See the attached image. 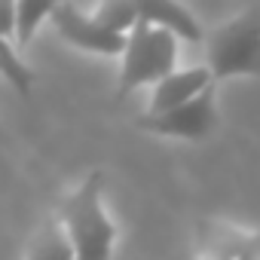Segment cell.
<instances>
[{"mask_svg":"<svg viewBox=\"0 0 260 260\" xmlns=\"http://www.w3.org/2000/svg\"><path fill=\"white\" fill-rule=\"evenodd\" d=\"M58 223L77 260H110L116 245V223L104 208V172H89L61 202Z\"/></svg>","mask_w":260,"mask_h":260,"instance_id":"6da1fadb","label":"cell"},{"mask_svg":"<svg viewBox=\"0 0 260 260\" xmlns=\"http://www.w3.org/2000/svg\"><path fill=\"white\" fill-rule=\"evenodd\" d=\"M205 68L214 83L260 77V7H248L205 37Z\"/></svg>","mask_w":260,"mask_h":260,"instance_id":"7a4b0ae2","label":"cell"},{"mask_svg":"<svg viewBox=\"0 0 260 260\" xmlns=\"http://www.w3.org/2000/svg\"><path fill=\"white\" fill-rule=\"evenodd\" d=\"M178 37L138 22L128 34L125 52H122V64H119V83H116V98H125L128 92H135L141 86H156L166 77H172L178 68Z\"/></svg>","mask_w":260,"mask_h":260,"instance_id":"3957f363","label":"cell"},{"mask_svg":"<svg viewBox=\"0 0 260 260\" xmlns=\"http://www.w3.org/2000/svg\"><path fill=\"white\" fill-rule=\"evenodd\" d=\"M220 116H217V92L214 86L205 89L202 95H196L193 101L169 110V113H141L135 119L138 128L144 132H153V135H162V138H187V141H199L205 135H211L217 128Z\"/></svg>","mask_w":260,"mask_h":260,"instance_id":"277c9868","label":"cell"},{"mask_svg":"<svg viewBox=\"0 0 260 260\" xmlns=\"http://www.w3.org/2000/svg\"><path fill=\"white\" fill-rule=\"evenodd\" d=\"M49 22L55 25L58 37L83 52H95V55H119L125 52L128 37L104 28L92 13L80 10L77 4H52V16Z\"/></svg>","mask_w":260,"mask_h":260,"instance_id":"5b68a950","label":"cell"},{"mask_svg":"<svg viewBox=\"0 0 260 260\" xmlns=\"http://www.w3.org/2000/svg\"><path fill=\"white\" fill-rule=\"evenodd\" d=\"M196 260H260V233L202 220L196 226Z\"/></svg>","mask_w":260,"mask_h":260,"instance_id":"8992f818","label":"cell"},{"mask_svg":"<svg viewBox=\"0 0 260 260\" xmlns=\"http://www.w3.org/2000/svg\"><path fill=\"white\" fill-rule=\"evenodd\" d=\"M214 86V77L205 64H196V68H184V71H175L172 77H166L162 83L153 86V95H150V107L147 113H169L187 101H193L196 95H202L205 89Z\"/></svg>","mask_w":260,"mask_h":260,"instance_id":"52a82bcc","label":"cell"},{"mask_svg":"<svg viewBox=\"0 0 260 260\" xmlns=\"http://www.w3.org/2000/svg\"><path fill=\"white\" fill-rule=\"evenodd\" d=\"M138 13H141V22L156 25V28L175 34L178 40H187V43H199V40H202L199 22H196V19L190 16V10L181 7V4H169V0H141V4H138Z\"/></svg>","mask_w":260,"mask_h":260,"instance_id":"ba28073f","label":"cell"},{"mask_svg":"<svg viewBox=\"0 0 260 260\" xmlns=\"http://www.w3.org/2000/svg\"><path fill=\"white\" fill-rule=\"evenodd\" d=\"M25 260H77V254H74V248H71V242H68L55 214L46 217L34 230V236L28 242V251H25Z\"/></svg>","mask_w":260,"mask_h":260,"instance_id":"9c48e42d","label":"cell"},{"mask_svg":"<svg viewBox=\"0 0 260 260\" xmlns=\"http://www.w3.org/2000/svg\"><path fill=\"white\" fill-rule=\"evenodd\" d=\"M0 77H4L19 95H31L34 71L25 64V58L19 55V49H16L13 40H7V37H0Z\"/></svg>","mask_w":260,"mask_h":260,"instance_id":"30bf717a","label":"cell"},{"mask_svg":"<svg viewBox=\"0 0 260 260\" xmlns=\"http://www.w3.org/2000/svg\"><path fill=\"white\" fill-rule=\"evenodd\" d=\"M92 16L104 28H110V31H116L122 37H128V34H132V28L141 22L138 4H128V0H107V4H101V7L92 10Z\"/></svg>","mask_w":260,"mask_h":260,"instance_id":"8fae6325","label":"cell"},{"mask_svg":"<svg viewBox=\"0 0 260 260\" xmlns=\"http://www.w3.org/2000/svg\"><path fill=\"white\" fill-rule=\"evenodd\" d=\"M52 16V4H16V46H28L40 22Z\"/></svg>","mask_w":260,"mask_h":260,"instance_id":"7c38bea8","label":"cell"},{"mask_svg":"<svg viewBox=\"0 0 260 260\" xmlns=\"http://www.w3.org/2000/svg\"><path fill=\"white\" fill-rule=\"evenodd\" d=\"M0 37H16V4L0 0Z\"/></svg>","mask_w":260,"mask_h":260,"instance_id":"4fadbf2b","label":"cell"}]
</instances>
